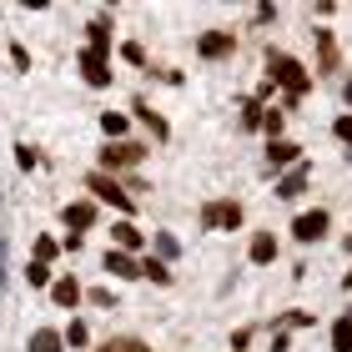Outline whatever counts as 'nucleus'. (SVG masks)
Returning <instances> with one entry per match:
<instances>
[{
  "label": "nucleus",
  "instance_id": "7c9ffc66",
  "mask_svg": "<svg viewBox=\"0 0 352 352\" xmlns=\"http://www.w3.org/2000/svg\"><path fill=\"white\" fill-rule=\"evenodd\" d=\"M262 111H267V106H257V101L242 106V131H257V126H262Z\"/></svg>",
  "mask_w": 352,
  "mask_h": 352
},
{
  "label": "nucleus",
  "instance_id": "dca6fc26",
  "mask_svg": "<svg viewBox=\"0 0 352 352\" xmlns=\"http://www.w3.org/2000/svg\"><path fill=\"white\" fill-rule=\"evenodd\" d=\"M247 257L257 262V267H272V262H277V236L257 232V236H252V247H247Z\"/></svg>",
  "mask_w": 352,
  "mask_h": 352
},
{
  "label": "nucleus",
  "instance_id": "393cba45",
  "mask_svg": "<svg viewBox=\"0 0 352 352\" xmlns=\"http://www.w3.org/2000/svg\"><path fill=\"white\" fill-rule=\"evenodd\" d=\"M176 252H182V242H176L171 232H156V262H171Z\"/></svg>",
  "mask_w": 352,
  "mask_h": 352
},
{
  "label": "nucleus",
  "instance_id": "f257e3e1",
  "mask_svg": "<svg viewBox=\"0 0 352 352\" xmlns=\"http://www.w3.org/2000/svg\"><path fill=\"white\" fill-rule=\"evenodd\" d=\"M267 81L287 91V106H297L302 96L312 91V81H317V76H312L307 66H302L297 56H287V51H267Z\"/></svg>",
  "mask_w": 352,
  "mask_h": 352
},
{
  "label": "nucleus",
  "instance_id": "7ed1b4c3",
  "mask_svg": "<svg viewBox=\"0 0 352 352\" xmlns=\"http://www.w3.org/2000/svg\"><path fill=\"white\" fill-rule=\"evenodd\" d=\"M141 156H146L141 141H106V146H101V166H96V171H106V176L131 171V166H141Z\"/></svg>",
  "mask_w": 352,
  "mask_h": 352
},
{
  "label": "nucleus",
  "instance_id": "c756f323",
  "mask_svg": "<svg viewBox=\"0 0 352 352\" xmlns=\"http://www.w3.org/2000/svg\"><path fill=\"white\" fill-rule=\"evenodd\" d=\"M25 282H30V287H51V267H41V262H25Z\"/></svg>",
  "mask_w": 352,
  "mask_h": 352
},
{
  "label": "nucleus",
  "instance_id": "2f4dec72",
  "mask_svg": "<svg viewBox=\"0 0 352 352\" xmlns=\"http://www.w3.org/2000/svg\"><path fill=\"white\" fill-rule=\"evenodd\" d=\"M121 56H126V60H131V66H146V51H141V45H136V41H126V45H121Z\"/></svg>",
  "mask_w": 352,
  "mask_h": 352
},
{
  "label": "nucleus",
  "instance_id": "473e14b6",
  "mask_svg": "<svg viewBox=\"0 0 352 352\" xmlns=\"http://www.w3.org/2000/svg\"><path fill=\"white\" fill-rule=\"evenodd\" d=\"M332 131H338V141L352 146V116H338V121H332Z\"/></svg>",
  "mask_w": 352,
  "mask_h": 352
},
{
  "label": "nucleus",
  "instance_id": "f3484780",
  "mask_svg": "<svg viewBox=\"0 0 352 352\" xmlns=\"http://www.w3.org/2000/svg\"><path fill=\"white\" fill-rule=\"evenodd\" d=\"M101 267L111 272V277H141V267H136V257H126V252H116V247H111L106 257H101Z\"/></svg>",
  "mask_w": 352,
  "mask_h": 352
},
{
  "label": "nucleus",
  "instance_id": "6ab92c4d",
  "mask_svg": "<svg viewBox=\"0 0 352 352\" xmlns=\"http://www.w3.org/2000/svg\"><path fill=\"white\" fill-rule=\"evenodd\" d=\"M136 267H141V277L156 282V287H171V282H176V277H171V267H166V262H156V257H141Z\"/></svg>",
  "mask_w": 352,
  "mask_h": 352
},
{
  "label": "nucleus",
  "instance_id": "cd10ccee",
  "mask_svg": "<svg viewBox=\"0 0 352 352\" xmlns=\"http://www.w3.org/2000/svg\"><path fill=\"white\" fill-rule=\"evenodd\" d=\"M60 342H66V347H86V342H91V332H86V322H71L66 332H60Z\"/></svg>",
  "mask_w": 352,
  "mask_h": 352
},
{
  "label": "nucleus",
  "instance_id": "9d476101",
  "mask_svg": "<svg viewBox=\"0 0 352 352\" xmlns=\"http://www.w3.org/2000/svg\"><path fill=\"white\" fill-rule=\"evenodd\" d=\"M131 116H136L141 126H146V131H151L156 141H171V126H166V116L146 106V96H136V101H131Z\"/></svg>",
  "mask_w": 352,
  "mask_h": 352
},
{
  "label": "nucleus",
  "instance_id": "c9c22d12",
  "mask_svg": "<svg viewBox=\"0 0 352 352\" xmlns=\"http://www.w3.org/2000/svg\"><path fill=\"white\" fill-rule=\"evenodd\" d=\"M342 292H352V272H347V277H342Z\"/></svg>",
  "mask_w": 352,
  "mask_h": 352
},
{
  "label": "nucleus",
  "instance_id": "ddd939ff",
  "mask_svg": "<svg viewBox=\"0 0 352 352\" xmlns=\"http://www.w3.org/2000/svg\"><path fill=\"white\" fill-rule=\"evenodd\" d=\"M86 36H91V45H86V51H96V56H111V15H106V10H101V15H91Z\"/></svg>",
  "mask_w": 352,
  "mask_h": 352
},
{
  "label": "nucleus",
  "instance_id": "2eb2a0df",
  "mask_svg": "<svg viewBox=\"0 0 352 352\" xmlns=\"http://www.w3.org/2000/svg\"><path fill=\"white\" fill-rule=\"evenodd\" d=\"M111 236H116V252H126V257L146 247V236L136 232V221H116V227H111Z\"/></svg>",
  "mask_w": 352,
  "mask_h": 352
},
{
  "label": "nucleus",
  "instance_id": "b1692460",
  "mask_svg": "<svg viewBox=\"0 0 352 352\" xmlns=\"http://www.w3.org/2000/svg\"><path fill=\"white\" fill-rule=\"evenodd\" d=\"M15 166H21V171H36V166H41V151L25 146V141H15Z\"/></svg>",
  "mask_w": 352,
  "mask_h": 352
},
{
  "label": "nucleus",
  "instance_id": "f8f14e48",
  "mask_svg": "<svg viewBox=\"0 0 352 352\" xmlns=\"http://www.w3.org/2000/svg\"><path fill=\"white\" fill-rule=\"evenodd\" d=\"M86 292H81V282L76 277H51V302L56 307H66V312H76V302H81Z\"/></svg>",
  "mask_w": 352,
  "mask_h": 352
},
{
  "label": "nucleus",
  "instance_id": "9b49d317",
  "mask_svg": "<svg viewBox=\"0 0 352 352\" xmlns=\"http://www.w3.org/2000/svg\"><path fill=\"white\" fill-rule=\"evenodd\" d=\"M297 162H302L297 141H267V171H292Z\"/></svg>",
  "mask_w": 352,
  "mask_h": 352
},
{
  "label": "nucleus",
  "instance_id": "5701e85b",
  "mask_svg": "<svg viewBox=\"0 0 352 352\" xmlns=\"http://www.w3.org/2000/svg\"><path fill=\"white\" fill-rule=\"evenodd\" d=\"M282 126H287L282 111H262V126H257V131H267V141H282Z\"/></svg>",
  "mask_w": 352,
  "mask_h": 352
},
{
  "label": "nucleus",
  "instance_id": "20e7f679",
  "mask_svg": "<svg viewBox=\"0 0 352 352\" xmlns=\"http://www.w3.org/2000/svg\"><path fill=\"white\" fill-rule=\"evenodd\" d=\"M327 227H332V212H322V206H312V212H297V217H292V236H297L302 247L322 242Z\"/></svg>",
  "mask_w": 352,
  "mask_h": 352
},
{
  "label": "nucleus",
  "instance_id": "72a5a7b5",
  "mask_svg": "<svg viewBox=\"0 0 352 352\" xmlns=\"http://www.w3.org/2000/svg\"><path fill=\"white\" fill-rule=\"evenodd\" d=\"M10 60H15V71H30V51L25 45H10Z\"/></svg>",
  "mask_w": 352,
  "mask_h": 352
},
{
  "label": "nucleus",
  "instance_id": "aec40b11",
  "mask_svg": "<svg viewBox=\"0 0 352 352\" xmlns=\"http://www.w3.org/2000/svg\"><path fill=\"white\" fill-rule=\"evenodd\" d=\"M332 352H352V312H342L332 322Z\"/></svg>",
  "mask_w": 352,
  "mask_h": 352
},
{
  "label": "nucleus",
  "instance_id": "f704fd0d",
  "mask_svg": "<svg viewBox=\"0 0 352 352\" xmlns=\"http://www.w3.org/2000/svg\"><path fill=\"white\" fill-rule=\"evenodd\" d=\"M0 282H6V236H0Z\"/></svg>",
  "mask_w": 352,
  "mask_h": 352
},
{
  "label": "nucleus",
  "instance_id": "423d86ee",
  "mask_svg": "<svg viewBox=\"0 0 352 352\" xmlns=\"http://www.w3.org/2000/svg\"><path fill=\"white\" fill-rule=\"evenodd\" d=\"M76 60H81V76H86V86H91V91H106L111 81H116V76H111V56H96V51H81Z\"/></svg>",
  "mask_w": 352,
  "mask_h": 352
},
{
  "label": "nucleus",
  "instance_id": "f03ea898",
  "mask_svg": "<svg viewBox=\"0 0 352 352\" xmlns=\"http://www.w3.org/2000/svg\"><path fill=\"white\" fill-rule=\"evenodd\" d=\"M86 191H91L96 201H106V206H116V212H126V217L136 212V197H126V186L116 182V176H106V171H91V176H86Z\"/></svg>",
  "mask_w": 352,
  "mask_h": 352
},
{
  "label": "nucleus",
  "instance_id": "6e6552de",
  "mask_svg": "<svg viewBox=\"0 0 352 352\" xmlns=\"http://www.w3.org/2000/svg\"><path fill=\"white\" fill-rule=\"evenodd\" d=\"M197 51H201V60H227L236 51V36L232 30H206V36L197 41Z\"/></svg>",
  "mask_w": 352,
  "mask_h": 352
},
{
  "label": "nucleus",
  "instance_id": "39448f33",
  "mask_svg": "<svg viewBox=\"0 0 352 352\" xmlns=\"http://www.w3.org/2000/svg\"><path fill=\"white\" fill-rule=\"evenodd\" d=\"M242 217H247V212H242V201H232V197H227V201H206V206H201V227H206V232H221V227L232 232V227H242Z\"/></svg>",
  "mask_w": 352,
  "mask_h": 352
},
{
  "label": "nucleus",
  "instance_id": "e433bc0d",
  "mask_svg": "<svg viewBox=\"0 0 352 352\" xmlns=\"http://www.w3.org/2000/svg\"><path fill=\"white\" fill-rule=\"evenodd\" d=\"M342 96H347V106H352V81H347V86H342Z\"/></svg>",
  "mask_w": 352,
  "mask_h": 352
},
{
  "label": "nucleus",
  "instance_id": "4468645a",
  "mask_svg": "<svg viewBox=\"0 0 352 352\" xmlns=\"http://www.w3.org/2000/svg\"><path fill=\"white\" fill-rule=\"evenodd\" d=\"M338 41H332V30H317V71H322V76H332V71H338Z\"/></svg>",
  "mask_w": 352,
  "mask_h": 352
},
{
  "label": "nucleus",
  "instance_id": "c85d7f7f",
  "mask_svg": "<svg viewBox=\"0 0 352 352\" xmlns=\"http://www.w3.org/2000/svg\"><path fill=\"white\" fill-rule=\"evenodd\" d=\"M86 302H91V307H116V292H111V287H91V292H86Z\"/></svg>",
  "mask_w": 352,
  "mask_h": 352
},
{
  "label": "nucleus",
  "instance_id": "4c0bfd02",
  "mask_svg": "<svg viewBox=\"0 0 352 352\" xmlns=\"http://www.w3.org/2000/svg\"><path fill=\"white\" fill-rule=\"evenodd\" d=\"M342 247H347V257H352V236H342Z\"/></svg>",
  "mask_w": 352,
  "mask_h": 352
},
{
  "label": "nucleus",
  "instance_id": "412c9836",
  "mask_svg": "<svg viewBox=\"0 0 352 352\" xmlns=\"http://www.w3.org/2000/svg\"><path fill=\"white\" fill-rule=\"evenodd\" d=\"M96 352H151V342H141V338H106V342H96Z\"/></svg>",
  "mask_w": 352,
  "mask_h": 352
},
{
  "label": "nucleus",
  "instance_id": "a878e982",
  "mask_svg": "<svg viewBox=\"0 0 352 352\" xmlns=\"http://www.w3.org/2000/svg\"><path fill=\"white\" fill-rule=\"evenodd\" d=\"M56 252H60L56 236H36V262H41V267H51V262H56Z\"/></svg>",
  "mask_w": 352,
  "mask_h": 352
},
{
  "label": "nucleus",
  "instance_id": "4be33fe9",
  "mask_svg": "<svg viewBox=\"0 0 352 352\" xmlns=\"http://www.w3.org/2000/svg\"><path fill=\"white\" fill-rule=\"evenodd\" d=\"M101 131H106V141H126V116L121 111H101Z\"/></svg>",
  "mask_w": 352,
  "mask_h": 352
},
{
  "label": "nucleus",
  "instance_id": "1a4fd4ad",
  "mask_svg": "<svg viewBox=\"0 0 352 352\" xmlns=\"http://www.w3.org/2000/svg\"><path fill=\"white\" fill-rule=\"evenodd\" d=\"M307 182H312V162H297L292 171H282V182H277V197H282V201H297L302 191H307Z\"/></svg>",
  "mask_w": 352,
  "mask_h": 352
},
{
  "label": "nucleus",
  "instance_id": "bb28decb",
  "mask_svg": "<svg viewBox=\"0 0 352 352\" xmlns=\"http://www.w3.org/2000/svg\"><path fill=\"white\" fill-rule=\"evenodd\" d=\"M282 327H287V332H302V327H312V312H302V307L282 312Z\"/></svg>",
  "mask_w": 352,
  "mask_h": 352
},
{
  "label": "nucleus",
  "instance_id": "a211bd4d",
  "mask_svg": "<svg viewBox=\"0 0 352 352\" xmlns=\"http://www.w3.org/2000/svg\"><path fill=\"white\" fill-rule=\"evenodd\" d=\"M66 342H60V332L56 327H36L30 332V342H25V352H60Z\"/></svg>",
  "mask_w": 352,
  "mask_h": 352
},
{
  "label": "nucleus",
  "instance_id": "0eeeda50",
  "mask_svg": "<svg viewBox=\"0 0 352 352\" xmlns=\"http://www.w3.org/2000/svg\"><path fill=\"white\" fill-rule=\"evenodd\" d=\"M60 221H66V232L71 236H81V232H91L96 227V201H66V206H60Z\"/></svg>",
  "mask_w": 352,
  "mask_h": 352
}]
</instances>
